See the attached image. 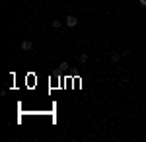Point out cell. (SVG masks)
<instances>
[{
    "mask_svg": "<svg viewBox=\"0 0 146 142\" xmlns=\"http://www.w3.org/2000/svg\"><path fill=\"white\" fill-rule=\"evenodd\" d=\"M58 70H60V72H64V70H68V62H66V60L58 64Z\"/></svg>",
    "mask_w": 146,
    "mask_h": 142,
    "instance_id": "8992f818",
    "label": "cell"
},
{
    "mask_svg": "<svg viewBox=\"0 0 146 142\" xmlns=\"http://www.w3.org/2000/svg\"><path fill=\"white\" fill-rule=\"evenodd\" d=\"M138 2H140V6H144V8H146V0H138Z\"/></svg>",
    "mask_w": 146,
    "mask_h": 142,
    "instance_id": "52a82bcc",
    "label": "cell"
},
{
    "mask_svg": "<svg viewBox=\"0 0 146 142\" xmlns=\"http://www.w3.org/2000/svg\"><path fill=\"white\" fill-rule=\"evenodd\" d=\"M20 47H22V51H31V49H33V43H31L29 39H25V41H22Z\"/></svg>",
    "mask_w": 146,
    "mask_h": 142,
    "instance_id": "7a4b0ae2",
    "label": "cell"
},
{
    "mask_svg": "<svg viewBox=\"0 0 146 142\" xmlns=\"http://www.w3.org/2000/svg\"><path fill=\"white\" fill-rule=\"evenodd\" d=\"M60 25H62V23L58 22V20H53V22H51V27H53V29H60Z\"/></svg>",
    "mask_w": 146,
    "mask_h": 142,
    "instance_id": "5b68a950",
    "label": "cell"
},
{
    "mask_svg": "<svg viewBox=\"0 0 146 142\" xmlns=\"http://www.w3.org/2000/svg\"><path fill=\"white\" fill-rule=\"evenodd\" d=\"M64 23H66L68 27H76V25H78V18L70 14V16H66V20H64Z\"/></svg>",
    "mask_w": 146,
    "mask_h": 142,
    "instance_id": "6da1fadb",
    "label": "cell"
},
{
    "mask_svg": "<svg viewBox=\"0 0 146 142\" xmlns=\"http://www.w3.org/2000/svg\"><path fill=\"white\" fill-rule=\"evenodd\" d=\"M121 58H123V55H121V53H111V60H113V62H119Z\"/></svg>",
    "mask_w": 146,
    "mask_h": 142,
    "instance_id": "277c9868",
    "label": "cell"
},
{
    "mask_svg": "<svg viewBox=\"0 0 146 142\" xmlns=\"http://www.w3.org/2000/svg\"><path fill=\"white\" fill-rule=\"evenodd\" d=\"M78 62H80V64H86V62H88V55H86V53L78 55Z\"/></svg>",
    "mask_w": 146,
    "mask_h": 142,
    "instance_id": "3957f363",
    "label": "cell"
}]
</instances>
